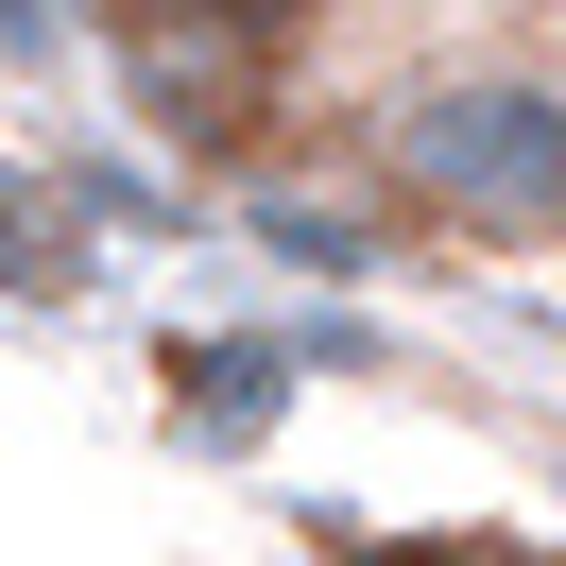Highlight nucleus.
Returning <instances> with one entry per match:
<instances>
[{"label":"nucleus","mask_w":566,"mask_h":566,"mask_svg":"<svg viewBox=\"0 0 566 566\" xmlns=\"http://www.w3.org/2000/svg\"><path fill=\"white\" fill-rule=\"evenodd\" d=\"M258 412H275V344H172V429L241 447Z\"/></svg>","instance_id":"f03ea898"},{"label":"nucleus","mask_w":566,"mask_h":566,"mask_svg":"<svg viewBox=\"0 0 566 566\" xmlns=\"http://www.w3.org/2000/svg\"><path fill=\"white\" fill-rule=\"evenodd\" d=\"M378 172L481 258H566V70L549 52H429V70H395Z\"/></svg>","instance_id":"f257e3e1"},{"label":"nucleus","mask_w":566,"mask_h":566,"mask_svg":"<svg viewBox=\"0 0 566 566\" xmlns=\"http://www.w3.org/2000/svg\"><path fill=\"white\" fill-rule=\"evenodd\" d=\"M344 566H481V549H344Z\"/></svg>","instance_id":"20e7f679"},{"label":"nucleus","mask_w":566,"mask_h":566,"mask_svg":"<svg viewBox=\"0 0 566 566\" xmlns=\"http://www.w3.org/2000/svg\"><path fill=\"white\" fill-rule=\"evenodd\" d=\"M189 18H207V35H223V52H275V35H310L326 0H189Z\"/></svg>","instance_id":"7ed1b4c3"}]
</instances>
